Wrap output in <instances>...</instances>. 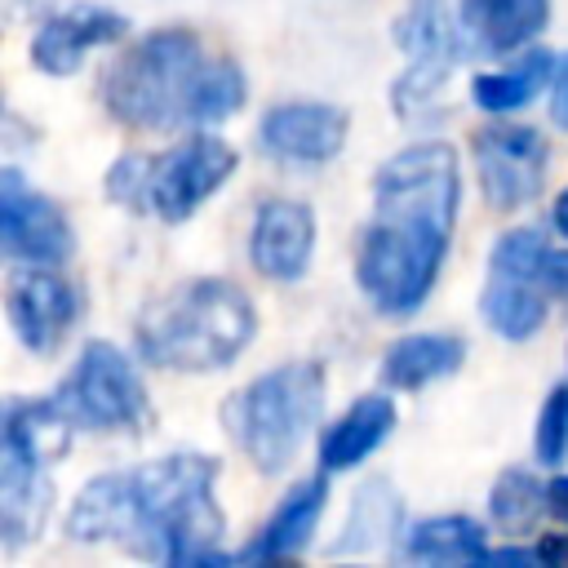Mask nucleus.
<instances>
[{
	"label": "nucleus",
	"instance_id": "nucleus-18",
	"mask_svg": "<svg viewBox=\"0 0 568 568\" xmlns=\"http://www.w3.org/2000/svg\"><path fill=\"white\" fill-rule=\"evenodd\" d=\"M395 426V404L386 395H364L355 399L337 426H328L324 444H320V466L324 470H351L355 462H364Z\"/></svg>",
	"mask_w": 568,
	"mask_h": 568
},
{
	"label": "nucleus",
	"instance_id": "nucleus-7",
	"mask_svg": "<svg viewBox=\"0 0 568 568\" xmlns=\"http://www.w3.org/2000/svg\"><path fill=\"white\" fill-rule=\"evenodd\" d=\"M462 40L466 31L462 18H453L448 0H408V9L395 22V44L404 49L408 71L390 89V102L404 120H417L435 102V93L462 58Z\"/></svg>",
	"mask_w": 568,
	"mask_h": 568
},
{
	"label": "nucleus",
	"instance_id": "nucleus-3",
	"mask_svg": "<svg viewBox=\"0 0 568 568\" xmlns=\"http://www.w3.org/2000/svg\"><path fill=\"white\" fill-rule=\"evenodd\" d=\"M253 302L226 280H191L155 297L138 315V351L155 368L213 373L226 368L253 337Z\"/></svg>",
	"mask_w": 568,
	"mask_h": 568
},
{
	"label": "nucleus",
	"instance_id": "nucleus-17",
	"mask_svg": "<svg viewBox=\"0 0 568 568\" xmlns=\"http://www.w3.org/2000/svg\"><path fill=\"white\" fill-rule=\"evenodd\" d=\"M324 497H328V484L324 475L315 479H302L288 488V497L275 506V515L266 519V528L253 537V546H244V559L262 564V559H284V555H297L315 524H320V510H324Z\"/></svg>",
	"mask_w": 568,
	"mask_h": 568
},
{
	"label": "nucleus",
	"instance_id": "nucleus-4",
	"mask_svg": "<svg viewBox=\"0 0 568 568\" xmlns=\"http://www.w3.org/2000/svg\"><path fill=\"white\" fill-rule=\"evenodd\" d=\"M213 62L191 31H151L102 80L106 111L129 129L200 124Z\"/></svg>",
	"mask_w": 568,
	"mask_h": 568
},
{
	"label": "nucleus",
	"instance_id": "nucleus-19",
	"mask_svg": "<svg viewBox=\"0 0 568 568\" xmlns=\"http://www.w3.org/2000/svg\"><path fill=\"white\" fill-rule=\"evenodd\" d=\"M462 355L466 346L448 333H413V337H399L386 359H382V382L395 386V390H417L435 377H448L462 368Z\"/></svg>",
	"mask_w": 568,
	"mask_h": 568
},
{
	"label": "nucleus",
	"instance_id": "nucleus-30",
	"mask_svg": "<svg viewBox=\"0 0 568 568\" xmlns=\"http://www.w3.org/2000/svg\"><path fill=\"white\" fill-rule=\"evenodd\" d=\"M537 559H541V564H555V568H568V537H559V532L541 537V546H537Z\"/></svg>",
	"mask_w": 568,
	"mask_h": 568
},
{
	"label": "nucleus",
	"instance_id": "nucleus-12",
	"mask_svg": "<svg viewBox=\"0 0 568 568\" xmlns=\"http://www.w3.org/2000/svg\"><path fill=\"white\" fill-rule=\"evenodd\" d=\"M346 129H351V120L333 102H288V106H275L262 120L257 142L275 160L320 164V160H333L342 151Z\"/></svg>",
	"mask_w": 568,
	"mask_h": 568
},
{
	"label": "nucleus",
	"instance_id": "nucleus-20",
	"mask_svg": "<svg viewBox=\"0 0 568 568\" xmlns=\"http://www.w3.org/2000/svg\"><path fill=\"white\" fill-rule=\"evenodd\" d=\"M541 280H524V275H506V271H488V284H484V297H479V311H484V324L510 342H524L541 328L546 320V302L537 293Z\"/></svg>",
	"mask_w": 568,
	"mask_h": 568
},
{
	"label": "nucleus",
	"instance_id": "nucleus-25",
	"mask_svg": "<svg viewBox=\"0 0 568 568\" xmlns=\"http://www.w3.org/2000/svg\"><path fill=\"white\" fill-rule=\"evenodd\" d=\"M546 235L537 226H515L493 244V262L488 271H506V275H524V280H541V257H546Z\"/></svg>",
	"mask_w": 568,
	"mask_h": 568
},
{
	"label": "nucleus",
	"instance_id": "nucleus-2",
	"mask_svg": "<svg viewBox=\"0 0 568 568\" xmlns=\"http://www.w3.org/2000/svg\"><path fill=\"white\" fill-rule=\"evenodd\" d=\"M217 462L173 453L138 470H111L80 488L67 532L75 541H124L133 555L169 564H222V510L213 501Z\"/></svg>",
	"mask_w": 568,
	"mask_h": 568
},
{
	"label": "nucleus",
	"instance_id": "nucleus-27",
	"mask_svg": "<svg viewBox=\"0 0 568 568\" xmlns=\"http://www.w3.org/2000/svg\"><path fill=\"white\" fill-rule=\"evenodd\" d=\"M541 288L568 302V248H559V253H546V257H541Z\"/></svg>",
	"mask_w": 568,
	"mask_h": 568
},
{
	"label": "nucleus",
	"instance_id": "nucleus-32",
	"mask_svg": "<svg viewBox=\"0 0 568 568\" xmlns=\"http://www.w3.org/2000/svg\"><path fill=\"white\" fill-rule=\"evenodd\" d=\"M555 226H559V231L568 235V191H564V195L555 200Z\"/></svg>",
	"mask_w": 568,
	"mask_h": 568
},
{
	"label": "nucleus",
	"instance_id": "nucleus-29",
	"mask_svg": "<svg viewBox=\"0 0 568 568\" xmlns=\"http://www.w3.org/2000/svg\"><path fill=\"white\" fill-rule=\"evenodd\" d=\"M546 510H550L559 524H568V475H559V479L546 484Z\"/></svg>",
	"mask_w": 568,
	"mask_h": 568
},
{
	"label": "nucleus",
	"instance_id": "nucleus-26",
	"mask_svg": "<svg viewBox=\"0 0 568 568\" xmlns=\"http://www.w3.org/2000/svg\"><path fill=\"white\" fill-rule=\"evenodd\" d=\"M568 457V382L555 386L537 417V462L555 466Z\"/></svg>",
	"mask_w": 568,
	"mask_h": 568
},
{
	"label": "nucleus",
	"instance_id": "nucleus-14",
	"mask_svg": "<svg viewBox=\"0 0 568 568\" xmlns=\"http://www.w3.org/2000/svg\"><path fill=\"white\" fill-rule=\"evenodd\" d=\"M129 31L124 13L115 9H102V4H71L62 13H53L36 40H31V62L44 71V75H71L89 49L98 44H111Z\"/></svg>",
	"mask_w": 568,
	"mask_h": 568
},
{
	"label": "nucleus",
	"instance_id": "nucleus-21",
	"mask_svg": "<svg viewBox=\"0 0 568 568\" xmlns=\"http://www.w3.org/2000/svg\"><path fill=\"white\" fill-rule=\"evenodd\" d=\"M404 550H408V559H422V564H484L488 559L484 528L466 515L422 519L417 528H408Z\"/></svg>",
	"mask_w": 568,
	"mask_h": 568
},
{
	"label": "nucleus",
	"instance_id": "nucleus-9",
	"mask_svg": "<svg viewBox=\"0 0 568 568\" xmlns=\"http://www.w3.org/2000/svg\"><path fill=\"white\" fill-rule=\"evenodd\" d=\"M546 138L528 124H488L475 133V169L484 200L493 209H519L528 204L546 182Z\"/></svg>",
	"mask_w": 568,
	"mask_h": 568
},
{
	"label": "nucleus",
	"instance_id": "nucleus-6",
	"mask_svg": "<svg viewBox=\"0 0 568 568\" xmlns=\"http://www.w3.org/2000/svg\"><path fill=\"white\" fill-rule=\"evenodd\" d=\"M235 169V151L213 138L195 133L164 155H124L106 173V195L129 209H151L164 222L191 217Z\"/></svg>",
	"mask_w": 568,
	"mask_h": 568
},
{
	"label": "nucleus",
	"instance_id": "nucleus-13",
	"mask_svg": "<svg viewBox=\"0 0 568 568\" xmlns=\"http://www.w3.org/2000/svg\"><path fill=\"white\" fill-rule=\"evenodd\" d=\"M4 306H9L13 333L36 355H49L67 337V328L75 324V293H71V284L58 280V275H44L40 266L9 275Z\"/></svg>",
	"mask_w": 568,
	"mask_h": 568
},
{
	"label": "nucleus",
	"instance_id": "nucleus-15",
	"mask_svg": "<svg viewBox=\"0 0 568 568\" xmlns=\"http://www.w3.org/2000/svg\"><path fill=\"white\" fill-rule=\"evenodd\" d=\"M315 248V217L297 200H271L262 204L248 240V257L266 280H302Z\"/></svg>",
	"mask_w": 568,
	"mask_h": 568
},
{
	"label": "nucleus",
	"instance_id": "nucleus-23",
	"mask_svg": "<svg viewBox=\"0 0 568 568\" xmlns=\"http://www.w3.org/2000/svg\"><path fill=\"white\" fill-rule=\"evenodd\" d=\"M399 524V497L386 479H368L359 488V497L351 501V524H346V537L333 546V550H368L377 541H386Z\"/></svg>",
	"mask_w": 568,
	"mask_h": 568
},
{
	"label": "nucleus",
	"instance_id": "nucleus-24",
	"mask_svg": "<svg viewBox=\"0 0 568 568\" xmlns=\"http://www.w3.org/2000/svg\"><path fill=\"white\" fill-rule=\"evenodd\" d=\"M488 506H493L497 528H506V532H528V528L537 524L541 506H546V488H541L528 470H506V475L493 484Z\"/></svg>",
	"mask_w": 568,
	"mask_h": 568
},
{
	"label": "nucleus",
	"instance_id": "nucleus-8",
	"mask_svg": "<svg viewBox=\"0 0 568 568\" xmlns=\"http://www.w3.org/2000/svg\"><path fill=\"white\" fill-rule=\"evenodd\" d=\"M53 404L75 426H93V430L133 426L146 413V395H142L138 368L129 364V355H120L106 342H89L80 351V359L67 373V382L58 386Z\"/></svg>",
	"mask_w": 568,
	"mask_h": 568
},
{
	"label": "nucleus",
	"instance_id": "nucleus-22",
	"mask_svg": "<svg viewBox=\"0 0 568 568\" xmlns=\"http://www.w3.org/2000/svg\"><path fill=\"white\" fill-rule=\"evenodd\" d=\"M555 58L546 53V49H532V53H524L515 67H506V71H488V75H475V84H470V98H475V106H484V111H515V106H524L555 71Z\"/></svg>",
	"mask_w": 568,
	"mask_h": 568
},
{
	"label": "nucleus",
	"instance_id": "nucleus-11",
	"mask_svg": "<svg viewBox=\"0 0 568 568\" xmlns=\"http://www.w3.org/2000/svg\"><path fill=\"white\" fill-rule=\"evenodd\" d=\"M0 244L9 257L31 266H58L71 253V226L62 209L49 195L27 191L22 173L13 169L0 178Z\"/></svg>",
	"mask_w": 568,
	"mask_h": 568
},
{
	"label": "nucleus",
	"instance_id": "nucleus-5",
	"mask_svg": "<svg viewBox=\"0 0 568 568\" xmlns=\"http://www.w3.org/2000/svg\"><path fill=\"white\" fill-rule=\"evenodd\" d=\"M320 408H324V368L315 359H293L235 390L226 399V426L235 444L248 453V462L275 475L297 457Z\"/></svg>",
	"mask_w": 568,
	"mask_h": 568
},
{
	"label": "nucleus",
	"instance_id": "nucleus-16",
	"mask_svg": "<svg viewBox=\"0 0 568 568\" xmlns=\"http://www.w3.org/2000/svg\"><path fill=\"white\" fill-rule=\"evenodd\" d=\"M457 18L475 53H510L546 27L550 0H462Z\"/></svg>",
	"mask_w": 568,
	"mask_h": 568
},
{
	"label": "nucleus",
	"instance_id": "nucleus-28",
	"mask_svg": "<svg viewBox=\"0 0 568 568\" xmlns=\"http://www.w3.org/2000/svg\"><path fill=\"white\" fill-rule=\"evenodd\" d=\"M550 120H555V129L568 133V58L559 62L555 84H550Z\"/></svg>",
	"mask_w": 568,
	"mask_h": 568
},
{
	"label": "nucleus",
	"instance_id": "nucleus-31",
	"mask_svg": "<svg viewBox=\"0 0 568 568\" xmlns=\"http://www.w3.org/2000/svg\"><path fill=\"white\" fill-rule=\"evenodd\" d=\"M532 559H537L532 550H488L484 564H532Z\"/></svg>",
	"mask_w": 568,
	"mask_h": 568
},
{
	"label": "nucleus",
	"instance_id": "nucleus-1",
	"mask_svg": "<svg viewBox=\"0 0 568 568\" xmlns=\"http://www.w3.org/2000/svg\"><path fill=\"white\" fill-rule=\"evenodd\" d=\"M462 178L448 142H417L373 182V217L359 240V288L382 315H413L439 275L457 222Z\"/></svg>",
	"mask_w": 568,
	"mask_h": 568
},
{
	"label": "nucleus",
	"instance_id": "nucleus-10",
	"mask_svg": "<svg viewBox=\"0 0 568 568\" xmlns=\"http://www.w3.org/2000/svg\"><path fill=\"white\" fill-rule=\"evenodd\" d=\"M49 457L13 426L4 422V448H0V532L4 546L18 550L31 537H40L49 510H53V484H49Z\"/></svg>",
	"mask_w": 568,
	"mask_h": 568
}]
</instances>
